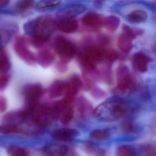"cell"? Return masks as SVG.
<instances>
[{
	"mask_svg": "<svg viewBox=\"0 0 156 156\" xmlns=\"http://www.w3.org/2000/svg\"><path fill=\"white\" fill-rule=\"evenodd\" d=\"M57 20L50 15L40 16L23 25L24 32L30 37L29 41L36 48H41L57 29Z\"/></svg>",
	"mask_w": 156,
	"mask_h": 156,
	"instance_id": "cell-1",
	"label": "cell"
},
{
	"mask_svg": "<svg viewBox=\"0 0 156 156\" xmlns=\"http://www.w3.org/2000/svg\"><path fill=\"white\" fill-rule=\"evenodd\" d=\"M106 55L105 50L98 46L86 48L79 56V62L82 70H94L97 64L101 62Z\"/></svg>",
	"mask_w": 156,
	"mask_h": 156,
	"instance_id": "cell-3",
	"label": "cell"
},
{
	"mask_svg": "<svg viewBox=\"0 0 156 156\" xmlns=\"http://www.w3.org/2000/svg\"><path fill=\"white\" fill-rule=\"evenodd\" d=\"M43 92L41 85L36 83L27 84L22 89L23 96L28 106L36 105Z\"/></svg>",
	"mask_w": 156,
	"mask_h": 156,
	"instance_id": "cell-6",
	"label": "cell"
},
{
	"mask_svg": "<svg viewBox=\"0 0 156 156\" xmlns=\"http://www.w3.org/2000/svg\"><path fill=\"white\" fill-rule=\"evenodd\" d=\"M66 83V88L64 98L73 100L74 97L82 87L83 82L77 75L74 74L69 77Z\"/></svg>",
	"mask_w": 156,
	"mask_h": 156,
	"instance_id": "cell-11",
	"label": "cell"
},
{
	"mask_svg": "<svg viewBox=\"0 0 156 156\" xmlns=\"http://www.w3.org/2000/svg\"><path fill=\"white\" fill-rule=\"evenodd\" d=\"M117 88L122 93H126L132 87V79L128 69L123 66L117 72Z\"/></svg>",
	"mask_w": 156,
	"mask_h": 156,
	"instance_id": "cell-8",
	"label": "cell"
},
{
	"mask_svg": "<svg viewBox=\"0 0 156 156\" xmlns=\"http://www.w3.org/2000/svg\"><path fill=\"white\" fill-rule=\"evenodd\" d=\"M87 7L80 3L68 4L59 9L56 12V16L59 20L74 19L86 11Z\"/></svg>",
	"mask_w": 156,
	"mask_h": 156,
	"instance_id": "cell-7",
	"label": "cell"
},
{
	"mask_svg": "<svg viewBox=\"0 0 156 156\" xmlns=\"http://www.w3.org/2000/svg\"><path fill=\"white\" fill-rule=\"evenodd\" d=\"M10 1H6V0H1L0 1V7L1 9L3 8H5L7 7Z\"/></svg>",
	"mask_w": 156,
	"mask_h": 156,
	"instance_id": "cell-35",
	"label": "cell"
},
{
	"mask_svg": "<svg viewBox=\"0 0 156 156\" xmlns=\"http://www.w3.org/2000/svg\"><path fill=\"white\" fill-rule=\"evenodd\" d=\"M144 156H156V146L148 145L144 149Z\"/></svg>",
	"mask_w": 156,
	"mask_h": 156,
	"instance_id": "cell-32",
	"label": "cell"
},
{
	"mask_svg": "<svg viewBox=\"0 0 156 156\" xmlns=\"http://www.w3.org/2000/svg\"><path fill=\"white\" fill-rule=\"evenodd\" d=\"M79 132L76 129L63 128L55 129L51 133V136L55 140L62 141H71L78 136Z\"/></svg>",
	"mask_w": 156,
	"mask_h": 156,
	"instance_id": "cell-13",
	"label": "cell"
},
{
	"mask_svg": "<svg viewBox=\"0 0 156 156\" xmlns=\"http://www.w3.org/2000/svg\"><path fill=\"white\" fill-rule=\"evenodd\" d=\"M117 156H136V152L133 147L129 145H122L117 151Z\"/></svg>",
	"mask_w": 156,
	"mask_h": 156,
	"instance_id": "cell-26",
	"label": "cell"
},
{
	"mask_svg": "<svg viewBox=\"0 0 156 156\" xmlns=\"http://www.w3.org/2000/svg\"><path fill=\"white\" fill-rule=\"evenodd\" d=\"M56 68L58 71L61 72H65L67 69V63L66 61L62 60L61 62H59L56 65Z\"/></svg>",
	"mask_w": 156,
	"mask_h": 156,
	"instance_id": "cell-33",
	"label": "cell"
},
{
	"mask_svg": "<svg viewBox=\"0 0 156 156\" xmlns=\"http://www.w3.org/2000/svg\"><path fill=\"white\" fill-rule=\"evenodd\" d=\"M68 151V147L65 145H52L44 150L45 156H66Z\"/></svg>",
	"mask_w": 156,
	"mask_h": 156,
	"instance_id": "cell-19",
	"label": "cell"
},
{
	"mask_svg": "<svg viewBox=\"0 0 156 156\" xmlns=\"http://www.w3.org/2000/svg\"><path fill=\"white\" fill-rule=\"evenodd\" d=\"M118 23V20L115 18L110 17L107 19H104V24L108 28L110 29H114Z\"/></svg>",
	"mask_w": 156,
	"mask_h": 156,
	"instance_id": "cell-30",
	"label": "cell"
},
{
	"mask_svg": "<svg viewBox=\"0 0 156 156\" xmlns=\"http://www.w3.org/2000/svg\"><path fill=\"white\" fill-rule=\"evenodd\" d=\"M79 27L78 21L75 19H65L57 20V29L65 33H75Z\"/></svg>",
	"mask_w": 156,
	"mask_h": 156,
	"instance_id": "cell-15",
	"label": "cell"
},
{
	"mask_svg": "<svg viewBox=\"0 0 156 156\" xmlns=\"http://www.w3.org/2000/svg\"><path fill=\"white\" fill-rule=\"evenodd\" d=\"M147 15L146 12L141 10L134 11L128 15L129 20L134 23L143 22L147 20Z\"/></svg>",
	"mask_w": 156,
	"mask_h": 156,
	"instance_id": "cell-23",
	"label": "cell"
},
{
	"mask_svg": "<svg viewBox=\"0 0 156 156\" xmlns=\"http://www.w3.org/2000/svg\"><path fill=\"white\" fill-rule=\"evenodd\" d=\"M77 107L80 114L83 116L88 115L92 112V105L83 98H80L78 99Z\"/></svg>",
	"mask_w": 156,
	"mask_h": 156,
	"instance_id": "cell-24",
	"label": "cell"
},
{
	"mask_svg": "<svg viewBox=\"0 0 156 156\" xmlns=\"http://www.w3.org/2000/svg\"><path fill=\"white\" fill-rule=\"evenodd\" d=\"M19 30L18 25L12 22H6L1 26V44L3 50Z\"/></svg>",
	"mask_w": 156,
	"mask_h": 156,
	"instance_id": "cell-9",
	"label": "cell"
},
{
	"mask_svg": "<svg viewBox=\"0 0 156 156\" xmlns=\"http://www.w3.org/2000/svg\"><path fill=\"white\" fill-rule=\"evenodd\" d=\"M110 135V130L108 129H95L90 133V137L94 140L102 141L108 139Z\"/></svg>",
	"mask_w": 156,
	"mask_h": 156,
	"instance_id": "cell-25",
	"label": "cell"
},
{
	"mask_svg": "<svg viewBox=\"0 0 156 156\" xmlns=\"http://www.w3.org/2000/svg\"><path fill=\"white\" fill-rule=\"evenodd\" d=\"M123 130L127 133H134L136 130V126L133 122L129 120H126L122 126Z\"/></svg>",
	"mask_w": 156,
	"mask_h": 156,
	"instance_id": "cell-29",
	"label": "cell"
},
{
	"mask_svg": "<svg viewBox=\"0 0 156 156\" xmlns=\"http://www.w3.org/2000/svg\"><path fill=\"white\" fill-rule=\"evenodd\" d=\"M36 62L44 68L49 67L54 62V54L50 49L44 48L41 49L36 56Z\"/></svg>",
	"mask_w": 156,
	"mask_h": 156,
	"instance_id": "cell-14",
	"label": "cell"
},
{
	"mask_svg": "<svg viewBox=\"0 0 156 156\" xmlns=\"http://www.w3.org/2000/svg\"><path fill=\"white\" fill-rule=\"evenodd\" d=\"M129 110L127 104L123 101L114 100L105 102L94 110V115L102 122H112L122 118Z\"/></svg>",
	"mask_w": 156,
	"mask_h": 156,
	"instance_id": "cell-2",
	"label": "cell"
},
{
	"mask_svg": "<svg viewBox=\"0 0 156 156\" xmlns=\"http://www.w3.org/2000/svg\"><path fill=\"white\" fill-rule=\"evenodd\" d=\"M7 152L9 156H28V153L24 148L16 145L9 146Z\"/></svg>",
	"mask_w": 156,
	"mask_h": 156,
	"instance_id": "cell-28",
	"label": "cell"
},
{
	"mask_svg": "<svg viewBox=\"0 0 156 156\" xmlns=\"http://www.w3.org/2000/svg\"><path fill=\"white\" fill-rule=\"evenodd\" d=\"M62 2L58 1H40L35 3L34 8L41 12L55 9L61 6Z\"/></svg>",
	"mask_w": 156,
	"mask_h": 156,
	"instance_id": "cell-20",
	"label": "cell"
},
{
	"mask_svg": "<svg viewBox=\"0 0 156 156\" xmlns=\"http://www.w3.org/2000/svg\"><path fill=\"white\" fill-rule=\"evenodd\" d=\"M35 2L30 0H21L17 1L11 9L4 10L5 13L11 15H23L28 14L30 10L35 6Z\"/></svg>",
	"mask_w": 156,
	"mask_h": 156,
	"instance_id": "cell-12",
	"label": "cell"
},
{
	"mask_svg": "<svg viewBox=\"0 0 156 156\" xmlns=\"http://www.w3.org/2000/svg\"><path fill=\"white\" fill-rule=\"evenodd\" d=\"M29 40L22 36H17L13 43V48L16 54L20 59L29 65L35 64L36 56L28 47Z\"/></svg>",
	"mask_w": 156,
	"mask_h": 156,
	"instance_id": "cell-5",
	"label": "cell"
},
{
	"mask_svg": "<svg viewBox=\"0 0 156 156\" xmlns=\"http://www.w3.org/2000/svg\"><path fill=\"white\" fill-rule=\"evenodd\" d=\"M104 19L97 13L89 12L82 18L83 25L90 28H95L103 25Z\"/></svg>",
	"mask_w": 156,
	"mask_h": 156,
	"instance_id": "cell-17",
	"label": "cell"
},
{
	"mask_svg": "<svg viewBox=\"0 0 156 156\" xmlns=\"http://www.w3.org/2000/svg\"><path fill=\"white\" fill-rule=\"evenodd\" d=\"M1 132L3 134H11L16 133H23L24 130L18 125L14 124L4 125L1 127Z\"/></svg>",
	"mask_w": 156,
	"mask_h": 156,
	"instance_id": "cell-27",
	"label": "cell"
},
{
	"mask_svg": "<svg viewBox=\"0 0 156 156\" xmlns=\"http://www.w3.org/2000/svg\"><path fill=\"white\" fill-rule=\"evenodd\" d=\"M136 33L128 26L124 27L123 33L119 37L118 46L124 52L129 51L133 47L132 41L136 37Z\"/></svg>",
	"mask_w": 156,
	"mask_h": 156,
	"instance_id": "cell-10",
	"label": "cell"
},
{
	"mask_svg": "<svg viewBox=\"0 0 156 156\" xmlns=\"http://www.w3.org/2000/svg\"><path fill=\"white\" fill-rule=\"evenodd\" d=\"M66 88V82L62 80H55L49 87L48 94L51 98H58L62 96L63 94H65Z\"/></svg>",
	"mask_w": 156,
	"mask_h": 156,
	"instance_id": "cell-16",
	"label": "cell"
},
{
	"mask_svg": "<svg viewBox=\"0 0 156 156\" xmlns=\"http://www.w3.org/2000/svg\"><path fill=\"white\" fill-rule=\"evenodd\" d=\"M151 62V58L142 53L136 54L133 58V66L137 70L142 73L147 70L149 63Z\"/></svg>",
	"mask_w": 156,
	"mask_h": 156,
	"instance_id": "cell-18",
	"label": "cell"
},
{
	"mask_svg": "<svg viewBox=\"0 0 156 156\" xmlns=\"http://www.w3.org/2000/svg\"><path fill=\"white\" fill-rule=\"evenodd\" d=\"M53 48L56 54L63 61H69L76 55L77 49L75 44L63 36L55 38Z\"/></svg>",
	"mask_w": 156,
	"mask_h": 156,
	"instance_id": "cell-4",
	"label": "cell"
},
{
	"mask_svg": "<svg viewBox=\"0 0 156 156\" xmlns=\"http://www.w3.org/2000/svg\"><path fill=\"white\" fill-rule=\"evenodd\" d=\"M7 102L6 98L3 97L0 98V111L1 112H4L7 109Z\"/></svg>",
	"mask_w": 156,
	"mask_h": 156,
	"instance_id": "cell-34",
	"label": "cell"
},
{
	"mask_svg": "<svg viewBox=\"0 0 156 156\" xmlns=\"http://www.w3.org/2000/svg\"><path fill=\"white\" fill-rule=\"evenodd\" d=\"M85 151L93 156H105V149L91 142H87L84 145Z\"/></svg>",
	"mask_w": 156,
	"mask_h": 156,
	"instance_id": "cell-22",
	"label": "cell"
},
{
	"mask_svg": "<svg viewBox=\"0 0 156 156\" xmlns=\"http://www.w3.org/2000/svg\"><path fill=\"white\" fill-rule=\"evenodd\" d=\"M11 69V63L7 53L4 50H2L0 56V73L8 74Z\"/></svg>",
	"mask_w": 156,
	"mask_h": 156,
	"instance_id": "cell-21",
	"label": "cell"
},
{
	"mask_svg": "<svg viewBox=\"0 0 156 156\" xmlns=\"http://www.w3.org/2000/svg\"><path fill=\"white\" fill-rule=\"evenodd\" d=\"M0 78H0V88H1V90L2 91L5 89L9 84L10 78V76L9 74H2L1 75Z\"/></svg>",
	"mask_w": 156,
	"mask_h": 156,
	"instance_id": "cell-31",
	"label": "cell"
}]
</instances>
